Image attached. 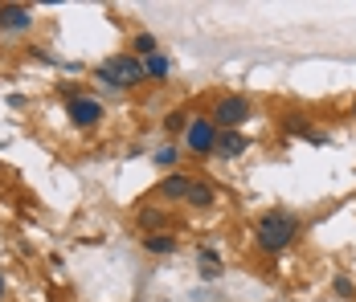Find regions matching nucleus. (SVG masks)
<instances>
[{
    "mask_svg": "<svg viewBox=\"0 0 356 302\" xmlns=\"http://www.w3.org/2000/svg\"><path fill=\"white\" fill-rule=\"evenodd\" d=\"M37 25V12L29 4H0V33H29Z\"/></svg>",
    "mask_w": 356,
    "mask_h": 302,
    "instance_id": "nucleus-7",
    "label": "nucleus"
},
{
    "mask_svg": "<svg viewBox=\"0 0 356 302\" xmlns=\"http://www.w3.org/2000/svg\"><path fill=\"white\" fill-rule=\"evenodd\" d=\"M193 180H197V176H188V171H168V176L156 184V201L160 204H184L188 201Z\"/></svg>",
    "mask_w": 356,
    "mask_h": 302,
    "instance_id": "nucleus-6",
    "label": "nucleus"
},
{
    "mask_svg": "<svg viewBox=\"0 0 356 302\" xmlns=\"http://www.w3.org/2000/svg\"><path fill=\"white\" fill-rule=\"evenodd\" d=\"M299 237H303V221H299L295 212H286V208H270V212H262L258 225H254V245H258L266 258L286 253Z\"/></svg>",
    "mask_w": 356,
    "mask_h": 302,
    "instance_id": "nucleus-1",
    "label": "nucleus"
},
{
    "mask_svg": "<svg viewBox=\"0 0 356 302\" xmlns=\"http://www.w3.org/2000/svg\"><path fill=\"white\" fill-rule=\"evenodd\" d=\"M250 139L242 131H221L217 135V151L213 156H221V160H238V156H246Z\"/></svg>",
    "mask_w": 356,
    "mask_h": 302,
    "instance_id": "nucleus-10",
    "label": "nucleus"
},
{
    "mask_svg": "<svg viewBox=\"0 0 356 302\" xmlns=\"http://www.w3.org/2000/svg\"><path fill=\"white\" fill-rule=\"evenodd\" d=\"M95 82L99 86H107V90H136L147 82V74H143V62L136 53H111L107 62H99L95 66Z\"/></svg>",
    "mask_w": 356,
    "mask_h": 302,
    "instance_id": "nucleus-2",
    "label": "nucleus"
},
{
    "mask_svg": "<svg viewBox=\"0 0 356 302\" xmlns=\"http://www.w3.org/2000/svg\"><path fill=\"white\" fill-rule=\"evenodd\" d=\"M332 294L344 299V302H353L356 299V282L348 278V274H336V278H332Z\"/></svg>",
    "mask_w": 356,
    "mask_h": 302,
    "instance_id": "nucleus-17",
    "label": "nucleus"
},
{
    "mask_svg": "<svg viewBox=\"0 0 356 302\" xmlns=\"http://www.w3.org/2000/svg\"><path fill=\"white\" fill-rule=\"evenodd\" d=\"M4 294H8V278H4V269H0V302H4Z\"/></svg>",
    "mask_w": 356,
    "mask_h": 302,
    "instance_id": "nucleus-19",
    "label": "nucleus"
},
{
    "mask_svg": "<svg viewBox=\"0 0 356 302\" xmlns=\"http://www.w3.org/2000/svg\"><path fill=\"white\" fill-rule=\"evenodd\" d=\"M209 119H213L221 131H242L250 119H254V102L246 94H221V99L209 106Z\"/></svg>",
    "mask_w": 356,
    "mask_h": 302,
    "instance_id": "nucleus-3",
    "label": "nucleus"
},
{
    "mask_svg": "<svg viewBox=\"0 0 356 302\" xmlns=\"http://www.w3.org/2000/svg\"><path fill=\"white\" fill-rule=\"evenodd\" d=\"M283 135H295V139H307V143H312V135H316V127L307 123V115L291 110V115L283 119Z\"/></svg>",
    "mask_w": 356,
    "mask_h": 302,
    "instance_id": "nucleus-13",
    "label": "nucleus"
},
{
    "mask_svg": "<svg viewBox=\"0 0 356 302\" xmlns=\"http://www.w3.org/2000/svg\"><path fill=\"white\" fill-rule=\"evenodd\" d=\"M217 135H221V127H217L209 115H193L188 119V127H184V151L188 156H213L217 151Z\"/></svg>",
    "mask_w": 356,
    "mask_h": 302,
    "instance_id": "nucleus-4",
    "label": "nucleus"
},
{
    "mask_svg": "<svg viewBox=\"0 0 356 302\" xmlns=\"http://www.w3.org/2000/svg\"><path fill=\"white\" fill-rule=\"evenodd\" d=\"M353 115H356V102H353Z\"/></svg>",
    "mask_w": 356,
    "mask_h": 302,
    "instance_id": "nucleus-20",
    "label": "nucleus"
},
{
    "mask_svg": "<svg viewBox=\"0 0 356 302\" xmlns=\"http://www.w3.org/2000/svg\"><path fill=\"white\" fill-rule=\"evenodd\" d=\"M168 221H172V212H168L164 204H140V208H136V225L143 229V237L168 233Z\"/></svg>",
    "mask_w": 356,
    "mask_h": 302,
    "instance_id": "nucleus-8",
    "label": "nucleus"
},
{
    "mask_svg": "<svg viewBox=\"0 0 356 302\" xmlns=\"http://www.w3.org/2000/svg\"><path fill=\"white\" fill-rule=\"evenodd\" d=\"M177 237L172 233H152V237H143V249H147V253H152V258H172V253H177Z\"/></svg>",
    "mask_w": 356,
    "mask_h": 302,
    "instance_id": "nucleus-11",
    "label": "nucleus"
},
{
    "mask_svg": "<svg viewBox=\"0 0 356 302\" xmlns=\"http://www.w3.org/2000/svg\"><path fill=\"white\" fill-rule=\"evenodd\" d=\"M188 208H193V212H209V208H213L217 204V188H213V180H209V176H197V180H193V188H188Z\"/></svg>",
    "mask_w": 356,
    "mask_h": 302,
    "instance_id": "nucleus-9",
    "label": "nucleus"
},
{
    "mask_svg": "<svg viewBox=\"0 0 356 302\" xmlns=\"http://www.w3.org/2000/svg\"><path fill=\"white\" fill-rule=\"evenodd\" d=\"M177 160H180V147H172V143H164V147L152 151V164L164 171H177Z\"/></svg>",
    "mask_w": 356,
    "mask_h": 302,
    "instance_id": "nucleus-16",
    "label": "nucleus"
},
{
    "mask_svg": "<svg viewBox=\"0 0 356 302\" xmlns=\"http://www.w3.org/2000/svg\"><path fill=\"white\" fill-rule=\"evenodd\" d=\"M168 58L164 53H152V58H143V74H147V82H164L168 78Z\"/></svg>",
    "mask_w": 356,
    "mask_h": 302,
    "instance_id": "nucleus-15",
    "label": "nucleus"
},
{
    "mask_svg": "<svg viewBox=\"0 0 356 302\" xmlns=\"http://www.w3.org/2000/svg\"><path fill=\"white\" fill-rule=\"evenodd\" d=\"M197 258H201V278H205V282L221 278V253H217V245H201Z\"/></svg>",
    "mask_w": 356,
    "mask_h": 302,
    "instance_id": "nucleus-12",
    "label": "nucleus"
},
{
    "mask_svg": "<svg viewBox=\"0 0 356 302\" xmlns=\"http://www.w3.org/2000/svg\"><path fill=\"white\" fill-rule=\"evenodd\" d=\"M103 115H107V106H103V99H95V94H78V99L66 102V119H70V127H78V131H95L103 123Z\"/></svg>",
    "mask_w": 356,
    "mask_h": 302,
    "instance_id": "nucleus-5",
    "label": "nucleus"
},
{
    "mask_svg": "<svg viewBox=\"0 0 356 302\" xmlns=\"http://www.w3.org/2000/svg\"><path fill=\"white\" fill-rule=\"evenodd\" d=\"M164 127H168V131H180V135H184V127H188V110H184V106H177V110H168Z\"/></svg>",
    "mask_w": 356,
    "mask_h": 302,
    "instance_id": "nucleus-18",
    "label": "nucleus"
},
{
    "mask_svg": "<svg viewBox=\"0 0 356 302\" xmlns=\"http://www.w3.org/2000/svg\"><path fill=\"white\" fill-rule=\"evenodd\" d=\"M127 53H136V58H152V53H160V41H156V37L152 33H136L131 37V41H127Z\"/></svg>",
    "mask_w": 356,
    "mask_h": 302,
    "instance_id": "nucleus-14",
    "label": "nucleus"
}]
</instances>
